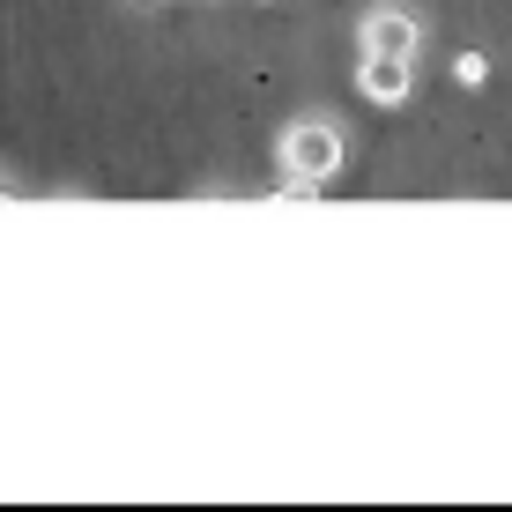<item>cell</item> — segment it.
<instances>
[{"label": "cell", "instance_id": "obj_1", "mask_svg": "<svg viewBox=\"0 0 512 512\" xmlns=\"http://www.w3.org/2000/svg\"><path fill=\"white\" fill-rule=\"evenodd\" d=\"M282 193H312L320 179H334L342 171V127L334 119H297L290 134H282Z\"/></svg>", "mask_w": 512, "mask_h": 512}, {"label": "cell", "instance_id": "obj_2", "mask_svg": "<svg viewBox=\"0 0 512 512\" xmlns=\"http://www.w3.org/2000/svg\"><path fill=\"white\" fill-rule=\"evenodd\" d=\"M357 97H372L379 112L416 97V60H394V52H357Z\"/></svg>", "mask_w": 512, "mask_h": 512}, {"label": "cell", "instance_id": "obj_3", "mask_svg": "<svg viewBox=\"0 0 512 512\" xmlns=\"http://www.w3.org/2000/svg\"><path fill=\"white\" fill-rule=\"evenodd\" d=\"M357 38H364L357 52H394V60H423V23H416L409 8H372Z\"/></svg>", "mask_w": 512, "mask_h": 512}, {"label": "cell", "instance_id": "obj_4", "mask_svg": "<svg viewBox=\"0 0 512 512\" xmlns=\"http://www.w3.org/2000/svg\"><path fill=\"white\" fill-rule=\"evenodd\" d=\"M453 82H461V90H483V82H490V60H483V52H461V60H453Z\"/></svg>", "mask_w": 512, "mask_h": 512}, {"label": "cell", "instance_id": "obj_5", "mask_svg": "<svg viewBox=\"0 0 512 512\" xmlns=\"http://www.w3.org/2000/svg\"><path fill=\"white\" fill-rule=\"evenodd\" d=\"M134 8H156V0H134Z\"/></svg>", "mask_w": 512, "mask_h": 512}]
</instances>
